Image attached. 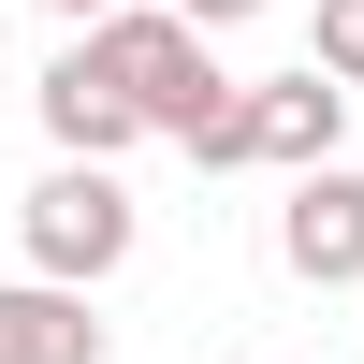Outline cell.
Returning <instances> with one entry per match:
<instances>
[{
	"label": "cell",
	"mask_w": 364,
	"mask_h": 364,
	"mask_svg": "<svg viewBox=\"0 0 364 364\" xmlns=\"http://www.w3.org/2000/svg\"><path fill=\"white\" fill-rule=\"evenodd\" d=\"M87 58L117 73V102H132L146 132H190L204 87H233V73H219V29H190L175 0H117V15H87Z\"/></svg>",
	"instance_id": "6da1fadb"
},
{
	"label": "cell",
	"mask_w": 364,
	"mask_h": 364,
	"mask_svg": "<svg viewBox=\"0 0 364 364\" xmlns=\"http://www.w3.org/2000/svg\"><path fill=\"white\" fill-rule=\"evenodd\" d=\"M132 190H117V161H58L44 190H29V277H58V291H87V277H117L132 262Z\"/></svg>",
	"instance_id": "7a4b0ae2"
},
{
	"label": "cell",
	"mask_w": 364,
	"mask_h": 364,
	"mask_svg": "<svg viewBox=\"0 0 364 364\" xmlns=\"http://www.w3.org/2000/svg\"><path fill=\"white\" fill-rule=\"evenodd\" d=\"M277 262H291L306 291H350V277H364V175H350V161H306V175H291Z\"/></svg>",
	"instance_id": "3957f363"
},
{
	"label": "cell",
	"mask_w": 364,
	"mask_h": 364,
	"mask_svg": "<svg viewBox=\"0 0 364 364\" xmlns=\"http://www.w3.org/2000/svg\"><path fill=\"white\" fill-rule=\"evenodd\" d=\"M336 132H350V87H336V73H277V87H248V161L306 175V161H336Z\"/></svg>",
	"instance_id": "277c9868"
},
{
	"label": "cell",
	"mask_w": 364,
	"mask_h": 364,
	"mask_svg": "<svg viewBox=\"0 0 364 364\" xmlns=\"http://www.w3.org/2000/svg\"><path fill=\"white\" fill-rule=\"evenodd\" d=\"M44 132H58V161H132V146H146V117L117 102V73L73 44V58L44 73Z\"/></svg>",
	"instance_id": "5b68a950"
},
{
	"label": "cell",
	"mask_w": 364,
	"mask_h": 364,
	"mask_svg": "<svg viewBox=\"0 0 364 364\" xmlns=\"http://www.w3.org/2000/svg\"><path fill=\"white\" fill-rule=\"evenodd\" d=\"M0 364H102V321H87V291L15 277V291H0Z\"/></svg>",
	"instance_id": "8992f818"
},
{
	"label": "cell",
	"mask_w": 364,
	"mask_h": 364,
	"mask_svg": "<svg viewBox=\"0 0 364 364\" xmlns=\"http://www.w3.org/2000/svg\"><path fill=\"white\" fill-rule=\"evenodd\" d=\"M175 146H190L204 175H248V87H204V102H190V132H175Z\"/></svg>",
	"instance_id": "52a82bcc"
},
{
	"label": "cell",
	"mask_w": 364,
	"mask_h": 364,
	"mask_svg": "<svg viewBox=\"0 0 364 364\" xmlns=\"http://www.w3.org/2000/svg\"><path fill=\"white\" fill-rule=\"evenodd\" d=\"M306 73L364 87V0H321V29H306Z\"/></svg>",
	"instance_id": "ba28073f"
},
{
	"label": "cell",
	"mask_w": 364,
	"mask_h": 364,
	"mask_svg": "<svg viewBox=\"0 0 364 364\" xmlns=\"http://www.w3.org/2000/svg\"><path fill=\"white\" fill-rule=\"evenodd\" d=\"M175 15H190V29H248L262 0H175Z\"/></svg>",
	"instance_id": "9c48e42d"
},
{
	"label": "cell",
	"mask_w": 364,
	"mask_h": 364,
	"mask_svg": "<svg viewBox=\"0 0 364 364\" xmlns=\"http://www.w3.org/2000/svg\"><path fill=\"white\" fill-rule=\"evenodd\" d=\"M58 15H117V0H58Z\"/></svg>",
	"instance_id": "30bf717a"
}]
</instances>
